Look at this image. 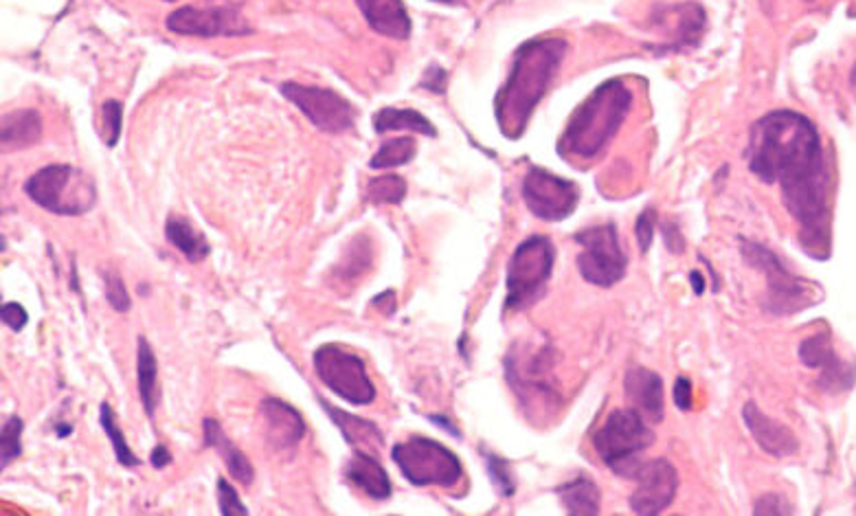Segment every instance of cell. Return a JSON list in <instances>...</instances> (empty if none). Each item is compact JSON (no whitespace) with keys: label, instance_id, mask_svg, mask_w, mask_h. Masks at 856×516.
<instances>
[{"label":"cell","instance_id":"cell-1","mask_svg":"<svg viewBox=\"0 0 856 516\" xmlns=\"http://www.w3.org/2000/svg\"><path fill=\"white\" fill-rule=\"evenodd\" d=\"M749 168L779 185L782 200L799 222V242L810 258H830V176L815 123L793 110H773L752 128Z\"/></svg>","mask_w":856,"mask_h":516},{"label":"cell","instance_id":"cell-2","mask_svg":"<svg viewBox=\"0 0 856 516\" xmlns=\"http://www.w3.org/2000/svg\"><path fill=\"white\" fill-rule=\"evenodd\" d=\"M569 42L563 38H536L525 42L514 56L512 71L495 99V115L508 139H520L527 123L551 87Z\"/></svg>","mask_w":856,"mask_h":516},{"label":"cell","instance_id":"cell-3","mask_svg":"<svg viewBox=\"0 0 856 516\" xmlns=\"http://www.w3.org/2000/svg\"><path fill=\"white\" fill-rule=\"evenodd\" d=\"M633 108V92L621 80L599 85L571 115L558 152L574 159H596L619 132Z\"/></svg>","mask_w":856,"mask_h":516},{"label":"cell","instance_id":"cell-4","mask_svg":"<svg viewBox=\"0 0 856 516\" xmlns=\"http://www.w3.org/2000/svg\"><path fill=\"white\" fill-rule=\"evenodd\" d=\"M24 194L56 216H82L97 202L94 180L73 166H49L24 182Z\"/></svg>","mask_w":856,"mask_h":516},{"label":"cell","instance_id":"cell-5","mask_svg":"<svg viewBox=\"0 0 856 516\" xmlns=\"http://www.w3.org/2000/svg\"><path fill=\"white\" fill-rule=\"evenodd\" d=\"M391 457L398 464L400 473L414 486H439L452 488L464 477V466L459 457L444 444L414 435L407 441H400L391 448Z\"/></svg>","mask_w":856,"mask_h":516},{"label":"cell","instance_id":"cell-6","mask_svg":"<svg viewBox=\"0 0 856 516\" xmlns=\"http://www.w3.org/2000/svg\"><path fill=\"white\" fill-rule=\"evenodd\" d=\"M653 441L655 433L635 407L615 409L594 437L599 459L624 477H635V473L639 470L635 457L648 446H653Z\"/></svg>","mask_w":856,"mask_h":516},{"label":"cell","instance_id":"cell-7","mask_svg":"<svg viewBox=\"0 0 856 516\" xmlns=\"http://www.w3.org/2000/svg\"><path fill=\"white\" fill-rule=\"evenodd\" d=\"M556 249L549 238L531 236L516 247L508 264V297L506 306L510 310H525L534 306L551 277Z\"/></svg>","mask_w":856,"mask_h":516},{"label":"cell","instance_id":"cell-8","mask_svg":"<svg viewBox=\"0 0 856 516\" xmlns=\"http://www.w3.org/2000/svg\"><path fill=\"white\" fill-rule=\"evenodd\" d=\"M740 251H743V258L749 261V266L758 268L767 277V286H769L767 308L770 312L793 315L819 301L817 297L822 290L813 286L808 279L793 275L767 247L745 240Z\"/></svg>","mask_w":856,"mask_h":516},{"label":"cell","instance_id":"cell-9","mask_svg":"<svg viewBox=\"0 0 856 516\" xmlns=\"http://www.w3.org/2000/svg\"><path fill=\"white\" fill-rule=\"evenodd\" d=\"M312 365L319 380L345 403L367 407L376 400V385L358 354L341 345H321L312 356Z\"/></svg>","mask_w":856,"mask_h":516},{"label":"cell","instance_id":"cell-10","mask_svg":"<svg viewBox=\"0 0 856 516\" xmlns=\"http://www.w3.org/2000/svg\"><path fill=\"white\" fill-rule=\"evenodd\" d=\"M576 242L583 247L578 256V270L589 284L610 288L624 279L628 258L621 249V240L615 225L583 229L580 234H576Z\"/></svg>","mask_w":856,"mask_h":516},{"label":"cell","instance_id":"cell-11","mask_svg":"<svg viewBox=\"0 0 856 516\" xmlns=\"http://www.w3.org/2000/svg\"><path fill=\"white\" fill-rule=\"evenodd\" d=\"M279 92L292 101L319 130L330 135H341L354 128L356 108L330 88L303 87L297 82H286Z\"/></svg>","mask_w":856,"mask_h":516},{"label":"cell","instance_id":"cell-12","mask_svg":"<svg viewBox=\"0 0 856 516\" xmlns=\"http://www.w3.org/2000/svg\"><path fill=\"white\" fill-rule=\"evenodd\" d=\"M522 200L536 218L545 222H560L576 211L580 191L576 182L567 178L531 168L522 180Z\"/></svg>","mask_w":856,"mask_h":516},{"label":"cell","instance_id":"cell-13","mask_svg":"<svg viewBox=\"0 0 856 516\" xmlns=\"http://www.w3.org/2000/svg\"><path fill=\"white\" fill-rule=\"evenodd\" d=\"M166 27L178 36L218 38V36H249L253 29L236 7H180L168 16Z\"/></svg>","mask_w":856,"mask_h":516},{"label":"cell","instance_id":"cell-14","mask_svg":"<svg viewBox=\"0 0 856 516\" xmlns=\"http://www.w3.org/2000/svg\"><path fill=\"white\" fill-rule=\"evenodd\" d=\"M635 479L637 490L630 497V508L635 515H661L673 506L679 490V473L668 459L659 457L641 464L635 473Z\"/></svg>","mask_w":856,"mask_h":516},{"label":"cell","instance_id":"cell-15","mask_svg":"<svg viewBox=\"0 0 856 516\" xmlns=\"http://www.w3.org/2000/svg\"><path fill=\"white\" fill-rule=\"evenodd\" d=\"M259 414L266 423V439L272 450H290L303 439L306 423L301 414L288 403L279 398H266L259 405Z\"/></svg>","mask_w":856,"mask_h":516},{"label":"cell","instance_id":"cell-16","mask_svg":"<svg viewBox=\"0 0 856 516\" xmlns=\"http://www.w3.org/2000/svg\"><path fill=\"white\" fill-rule=\"evenodd\" d=\"M799 358L813 369H822V385L828 391H842L853 387L855 374L839 360L828 335H815L799 345Z\"/></svg>","mask_w":856,"mask_h":516},{"label":"cell","instance_id":"cell-17","mask_svg":"<svg viewBox=\"0 0 856 516\" xmlns=\"http://www.w3.org/2000/svg\"><path fill=\"white\" fill-rule=\"evenodd\" d=\"M626 396L633 407L650 423L664 420V380L646 367H633L624 380Z\"/></svg>","mask_w":856,"mask_h":516},{"label":"cell","instance_id":"cell-18","mask_svg":"<svg viewBox=\"0 0 856 516\" xmlns=\"http://www.w3.org/2000/svg\"><path fill=\"white\" fill-rule=\"evenodd\" d=\"M367 24L391 40H407L411 36V18L402 0H356Z\"/></svg>","mask_w":856,"mask_h":516},{"label":"cell","instance_id":"cell-19","mask_svg":"<svg viewBox=\"0 0 856 516\" xmlns=\"http://www.w3.org/2000/svg\"><path fill=\"white\" fill-rule=\"evenodd\" d=\"M345 479L358 488L360 493H365L367 497L376 499V502H385L391 497V479L387 475V470L382 468L380 459L376 455H369V453H360V450H354L351 459L347 462L345 466Z\"/></svg>","mask_w":856,"mask_h":516},{"label":"cell","instance_id":"cell-20","mask_svg":"<svg viewBox=\"0 0 856 516\" xmlns=\"http://www.w3.org/2000/svg\"><path fill=\"white\" fill-rule=\"evenodd\" d=\"M743 420L758 446L773 457H786L797 450V437L779 423H773L767 414L758 409L756 403H747L743 407Z\"/></svg>","mask_w":856,"mask_h":516},{"label":"cell","instance_id":"cell-21","mask_svg":"<svg viewBox=\"0 0 856 516\" xmlns=\"http://www.w3.org/2000/svg\"><path fill=\"white\" fill-rule=\"evenodd\" d=\"M321 407L326 409V414L332 418V423L337 425V429L341 430L345 441L354 448V450H360V453H369V455H376L380 453V448L385 446V437H382V430L378 429L371 420H365V418H358L354 414H347L339 407H332L328 400L319 398Z\"/></svg>","mask_w":856,"mask_h":516},{"label":"cell","instance_id":"cell-22","mask_svg":"<svg viewBox=\"0 0 856 516\" xmlns=\"http://www.w3.org/2000/svg\"><path fill=\"white\" fill-rule=\"evenodd\" d=\"M202 435H205V446L209 448H216L229 470V475L242 484V486H251L253 479H256V468L253 464L249 462V457L227 437V433L220 427L218 420L213 418H205L202 420Z\"/></svg>","mask_w":856,"mask_h":516},{"label":"cell","instance_id":"cell-23","mask_svg":"<svg viewBox=\"0 0 856 516\" xmlns=\"http://www.w3.org/2000/svg\"><path fill=\"white\" fill-rule=\"evenodd\" d=\"M42 137V117L38 110L24 108L2 117V150H24L38 143Z\"/></svg>","mask_w":856,"mask_h":516},{"label":"cell","instance_id":"cell-24","mask_svg":"<svg viewBox=\"0 0 856 516\" xmlns=\"http://www.w3.org/2000/svg\"><path fill=\"white\" fill-rule=\"evenodd\" d=\"M159 363L155 356V349L148 344L146 337H139L137 345V385H139V396L146 409V416L155 420L157 405H159Z\"/></svg>","mask_w":856,"mask_h":516},{"label":"cell","instance_id":"cell-25","mask_svg":"<svg viewBox=\"0 0 856 516\" xmlns=\"http://www.w3.org/2000/svg\"><path fill=\"white\" fill-rule=\"evenodd\" d=\"M166 238L171 247H176L185 258L193 264L202 261L211 254V247L207 238L185 218L180 216H170L166 222Z\"/></svg>","mask_w":856,"mask_h":516},{"label":"cell","instance_id":"cell-26","mask_svg":"<svg viewBox=\"0 0 856 516\" xmlns=\"http://www.w3.org/2000/svg\"><path fill=\"white\" fill-rule=\"evenodd\" d=\"M374 130L378 135L396 132V130H411L425 137H437L435 126L427 117L411 108H382L374 115Z\"/></svg>","mask_w":856,"mask_h":516},{"label":"cell","instance_id":"cell-27","mask_svg":"<svg viewBox=\"0 0 856 516\" xmlns=\"http://www.w3.org/2000/svg\"><path fill=\"white\" fill-rule=\"evenodd\" d=\"M558 497L563 499L567 513L574 516L599 515L598 486L589 477H576L574 482L558 488Z\"/></svg>","mask_w":856,"mask_h":516},{"label":"cell","instance_id":"cell-28","mask_svg":"<svg viewBox=\"0 0 856 516\" xmlns=\"http://www.w3.org/2000/svg\"><path fill=\"white\" fill-rule=\"evenodd\" d=\"M418 152V141L414 137H398V139H389L380 146V150L371 157L369 161V168L371 170H391V168H400V166H407L414 161Z\"/></svg>","mask_w":856,"mask_h":516},{"label":"cell","instance_id":"cell-29","mask_svg":"<svg viewBox=\"0 0 856 516\" xmlns=\"http://www.w3.org/2000/svg\"><path fill=\"white\" fill-rule=\"evenodd\" d=\"M99 425H101V429L106 433V437L110 439V444H112V448H115V457H117V462H119L121 466L135 468V466L141 464V459H139V457L132 453V448L128 446L123 430L119 429L117 414H115V409H112L108 403H101V405H99Z\"/></svg>","mask_w":856,"mask_h":516},{"label":"cell","instance_id":"cell-30","mask_svg":"<svg viewBox=\"0 0 856 516\" xmlns=\"http://www.w3.org/2000/svg\"><path fill=\"white\" fill-rule=\"evenodd\" d=\"M407 180L398 173H382L369 180L365 200L371 205H400L407 198Z\"/></svg>","mask_w":856,"mask_h":516},{"label":"cell","instance_id":"cell-31","mask_svg":"<svg viewBox=\"0 0 856 516\" xmlns=\"http://www.w3.org/2000/svg\"><path fill=\"white\" fill-rule=\"evenodd\" d=\"M0 466L7 468L13 459L20 457L22 453V420L18 416H11L2 425V435H0Z\"/></svg>","mask_w":856,"mask_h":516},{"label":"cell","instance_id":"cell-32","mask_svg":"<svg viewBox=\"0 0 856 516\" xmlns=\"http://www.w3.org/2000/svg\"><path fill=\"white\" fill-rule=\"evenodd\" d=\"M121 117H123V106L115 99L106 101L101 106V135H103V141L108 148H115L119 143V137H121Z\"/></svg>","mask_w":856,"mask_h":516},{"label":"cell","instance_id":"cell-33","mask_svg":"<svg viewBox=\"0 0 856 516\" xmlns=\"http://www.w3.org/2000/svg\"><path fill=\"white\" fill-rule=\"evenodd\" d=\"M103 288H106V299H108L112 310L128 312L132 308V299H130L128 288L119 275L103 272Z\"/></svg>","mask_w":856,"mask_h":516},{"label":"cell","instance_id":"cell-34","mask_svg":"<svg viewBox=\"0 0 856 516\" xmlns=\"http://www.w3.org/2000/svg\"><path fill=\"white\" fill-rule=\"evenodd\" d=\"M218 504H220V515L222 516H247L249 510L242 504L238 490L225 479H218Z\"/></svg>","mask_w":856,"mask_h":516},{"label":"cell","instance_id":"cell-35","mask_svg":"<svg viewBox=\"0 0 856 516\" xmlns=\"http://www.w3.org/2000/svg\"><path fill=\"white\" fill-rule=\"evenodd\" d=\"M486 462H488V470H490V477L495 482V486L506 495V497H512L516 486H514L512 475L508 473V462L497 457V455H486Z\"/></svg>","mask_w":856,"mask_h":516},{"label":"cell","instance_id":"cell-36","mask_svg":"<svg viewBox=\"0 0 856 516\" xmlns=\"http://www.w3.org/2000/svg\"><path fill=\"white\" fill-rule=\"evenodd\" d=\"M0 319H2V324H4L9 330L22 333V330L27 328V324H29V312H27L20 304L11 301V304H2V308H0Z\"/></svg>","mask_w":856,"mask_h":516},{"label":"cell","instance_id":"cell-37","mask_svg":"<svg viewBox=\"0 0 856 516\" xmlns=\"http://www.w3.org/2000/svg\"><path fill=\"white\" fill-rule=\"evenodd\" d=\"M635 234H637V240H639V247L644 254L650 251L653 247V240H655V216L650 209H646L639 220H637V227H635Z\"/></svg>","mask_w":856,"mask_h":516},{"label":"cell","instance_id":"cell-38","mask_svg":"<svg viewBox=\"0 0 856 516\" xmlns=\"http://www.w3.org/2000/svg\"><path fill=\"white\" fill-rule=\"evenodd\" d=\"M756 515H788L790 513V506L784 504V499L779 495H767L763 497L758 504H756Z\"/></svg>","mask_w":856,"mask_h":516},{"label":"cell","instance_id":"cell-39","mask_svg":"<svg viewBox=\"0 0 856 516\" xmlns=\"http://www.w3.org/2000/svg\"><path fill=\"white\" fill-rule=\"evenodd\" d=\"M673 396H675V405H677L681 411H689V409H691V383H689L687 378H684V376L675 383Z\"/></svg>","mask_w":856,"mask_h":516},{"label":"cell","instance_id":"cell-40","mask_svg":"<svg viewBox=\"0 0 856 516\" xmlns=\"http://www.w3.org/2000/svg\"><path fill=\"white\" fill-rule=\"evenodd\" d=\"M150 464H152L155 468H159V470L168 468L171 464V453L168 450V446H163V444L155 446V450L150 453Z\"/></svg>","mask_w":856,"mask_h":516},{"label":"cell","instance_id":"cell-41","mask_svg":"<svg viewBox=\"0 0 856 516\" xmlns=\"http://www.w3.org/2000/svg\"><path fill=\"white\" fill-rule=\"evenodd\" d=\"M422 87H427L432 92H444V88H446V73L441 69H430L427 73V80L422 82Z\"/></svg>","mask_w":856,"mask_h":516},{"label":"cell","instance_id":"cell-42","mask_svg":"<svg viewBox=\"0 0 856 516\" xmlns=\"http://www.w3.org/2000/svg\"><path fill=\"white\" fill-rule=\"evenodd\" d=\"M689 281H691V286H694V292H696V295H703V290H705V284H703V277H700V272H691V275H689Z\"/></svg>","mask_w":856,"mask_h":516},{"label":"cell","instance_id":"cell-43","mask_svg":"<svg viewBox=\"0 0 856 516\" xmlns=\"http://www.w3.org/2000/svg\"><path fill=\"white\" fill-rule=\"evenodd\" d=\"M430 420H432L435 425H439L441 429H446L448 433H452V435H459V430L455 429L452 425H448V420H446V418H439V416H430Z\"/></svg>","mask_w":856,"mask_h":516},{"label":"cell","instance_id":"cell-44","mask_svg":"<svg viewBox=\"0 0 856 516\" xmlns=\"http://www.w3.org/2000/svg\"><path fill=\"white\" fill-rule=\"evenodd\" d=\"M71 430H73V429H71V427H58V435H60V437H62V435H69V433H71Z\"/></svg>","mask_w":856,"mask_h":516},{"label":"cell","instance_id":"cell-45","mask_svg":"<svg viewBox=\"0 0 856 516\" xmlns=\"http://www.w3.org/2000/svg\"><path fill=\"white\" fill-rule=\"evenodd\" d=\"M432 2H446L448 4V2H455V0H432Z\"/></svg>","mask_w":856,"mask_h":516},{"label":"cell","instance_id":"cell-46","mask_svg":"<svg viewBox=\"0 0 856 516\" xmlns=\"http://www.w3.org/2000/svg\"><path fill=\"white\" fill-rule=\"evenodd\" d=\"M855 82H856V69H855Z\"/></svg>","mask_w":856,"mask_h":516},{"label":"cell","instance_id":"cell-47","mask_svg":"<svg viewBox=\"0 0 856 516\" xmlns=\"http://www.w3.org/2000/svg\"><path fill=\"white\" fill-rule=\"evenodd\" d=\"M168 2H171V0H168Z\"/></svg>","mask_w":856,"mask_h":516}]
</instances>
